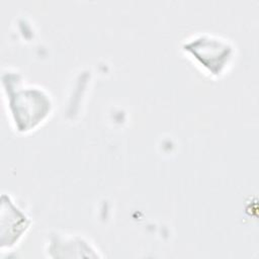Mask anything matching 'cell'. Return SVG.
<instances>
[{"label": "cell", "instance_id": "cell-1", "mask_svg": "<svg viewBox=\"0 0 259 259\" xmlns=\"http://www.w3.org/2000/svg\"><path fill=\"white\" fill-rule=\"evenodd\" d=\"M2 88L7 113L14 128L29 133L44 123L53 111V99L48 90L27 84L15 70L3 71Z\"/></svg>", "mask_w": 259, "mask_h": 259}, {"label": "cell", "instance_id": "cell-2", "mask_svg": "<svg viewBox=\"0 0 259 259\" xmlns=\"http://www.w3.org/2000/svg\"><path fill=\"white\" fill-rule=\"evenodd\" d=\"M182 50L205 72L215 77L225 74L235 57L232 41L208 32L191 35L183 41Z\"/></svg>", "mask_w": 259, "mask_h": 259}, {"label": "cell", "instance_id": "cell-3", "mask_svg": "<svg viewBox=\"0 0 259 259\" xmlns=\"http://www.w3.org/2000/svg\"><path fill=\"white\" fill-rule=\"evenodd\" d=\"M45 253L49 258H102L98 247L81 233L53 231L48 235Z\"/></svg>", "mask_w": 259, "mask_h": 259}, {"label": "cell", "instance_id": "cell-4", "mask_svg": "<svg viewBox=\"0 0 259 259\" xmlns=\"http://www.w3.org/2000/svg\"><path fill=\"white\" fill-rule=\"evenodd\" d=\"M31 226V219L8 193L1 196V250L15 247Z\"/></svg>", "mask_w": 259, "mask_h": 259}]
</instances>
